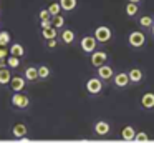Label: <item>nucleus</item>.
<instances>
[{"label":"nucleus","instance_id":"obj_19","mask_svg":"<svg viewBox=\"0 0 154 143\" xmlns=\"http://www.w3.org/2000/svg\"><path fill=\"white\" fill-rule=\"evenodd\" d=\"M10 53L14 57H22L23 55V47L20 45V43H14V45H12V48H10Z\"/></svg>","mask_w":154,"mask_h":143},{"label":"nucleus","instance_id":"obj_7","mask_svg":"<svg viewBox=\"0 0 154 143\" xmlns=\"http://www.w3.org/2000/svg\"><path fill=\"white\" fill-rule=\"evenodd\" d=\"M144 40H146L144 38V33H141V32H133L129 35V43L133 47H141L144 43Z\"/></svg>","mask_w":154,"mask_h":143},{"label":"nucleus","instance_id":"obj_8","mask_svg":"<svg viewBox=\"0 0 154 143\" xmlns=\"http://www.w3.org/2000/svg\"><path fill=\"white\" fill-rule=\"evenodd\" d=\"M98 75H100V78L108 80V78H111V76H113V68H111V67H108V65H101L100 68H98Z\"/></svg>","mask_w":154,"mask_h":143},{"label":"nucleus","instance_id":"obj_33","mask_svg":"<svg viewBox=\"0 0 154 143\" xmlns=\"http://www.w3.org/2000/svg\"><path fill=\"white\" fill-rule=\"evenodd\" d=\"M151 28H152V33H154V25H152V27H151Z\"/></svg>","mask_w":154,"mask_h":143},{"label":"nucleus","instance_id":"obj_14","mask_svg":"<svg viewBox=\"0 0 154 143\" xmlns=\"http://www.w3.org/2000/svg\"><path fill=\"white\" fill-rule=\"evenodd\" d=\"M128 82H129V76H128L126 73H118V75L114 76V83H116L118 86H126Z\"/></svg>","mask_w":154,"mask_h":143},{"label":"nucleus","instance_id":"obj_3","mask_svg":"<svg viewBox=\"0 0 154 143\" xmlns=\"http://www.w3.org/2000/svg\"><path fill=\"white\" fill-rule=\"evenodd\" d=\"M86 88H88V92H90V93H93V95H94V93H100L101 92L103 85H101L100 78H91V80H88Z\"/></svg>","mask_w":154,"mask_h":143},{"label":"nucleus","instance_id":"obj_28","mask_svg":"<svg viewBox=\"0 0 154 143\" xmlns=\"http://www.w3.org/2000/svg\"><path fill=\"white\" fill-rule=\"evenodd\" d=\"M139 23H141L143 27H152V25H154V23H152V18H151V17H143Z\"/></svg>","mask_w":154,"mask_h":143},{"label":"nucleus","instance_id":"obj_29","mask_svg":"<svg viewBox=\"0 0 154 143\" xmlns=\"http://www.w3.org/2000/svg\"><path fill=\"white\" fill-rule=\"evenodd\" d=\"M40 20H42V22H48V20H51L50 12H48V10H42V12H40Z\"/></svg>","mask_w":154,"mask_h":143},{"label":"nucleus","instance_id":"obj_13","mask_svg":"<svg viewBox=\"0 0 154 143\" xmlns=\"http://www.w3.org/2000/svg\"><path fill=\"white\" fill-rule=\"evenodd\" d=\"M42 35H43L47 40L57 38V28H55V27H47V28H42Z\"/></svg>","mask_w":154,"mask_h":143},{"label":"nucleus","instance_id":"obj_21","mask_svg":"<svg viewBox=\"0 0 154 143\" xmlns=\"http://www.w3.org/2000/svg\"><path fill=\"white\" fill-rule=\"evenodd\" d=\"M48 12H50V15L51 17H57V15H60V10H61V7H60V3H51L50 7H48Z\"/></svg>","mask_w":154,"mask_h":143},{"label":"nucleus","instance_id":"obj_18","mask_svg":"<svg viewBox=\"0 0 154 143\" xmlns=\"http://www.w3.org/2000/svg\"><path fill=\"white\" fill-rule=\"evenodd\" d=\"M128 76H129L131 82H141V78H143V72H141V70H137V68H133Z\"/></svg>","mask_w":154,"mask_h":143},{"label":"nucleus","instance_id":"obj_10","mask_svg":"<svg viewBox=\"0 0 154 143\" xmlns=\"http://www.w3.org/2000/svg\"><path fill=\"white\" fill-rule=\"evenodd\" d=\"M94 132H96L100 136H104L108 132H109V125H108L106 122H98L96 126H94Z\"/></svg>","mask_w":154,"mask_h":143},{"label":"nucleus","instance_id":"obj_31","mask_svg":"<svg viewBox=\"0 0 154 143\" xmlns=\"http://www.w3.org/2000/svg\"><path fill=\"white\" fill-rule=\"evenodd\" d=\"M48 47H50V48H55V47H57V40H55V38L48 40Z\"/></svg>","mask_w":154,"mask_h":143},{"label":"nucleus","instance_id":"obj_4","mask_svg":"<svg viewBox=\"0 0 154 143\" xmlns=\"http://www.w3.org/2000/svg\"><path fill=\"white\" fill-rule=\"evenodd\" d=\"M106 58H108V57H106V53H104V52H94L93 55H91V63L100 68L101 65H104Z\"/></svg>","mask_w":154,"mask_h":143},{"label":"nucleus","instance_id":"obj_5","mask_svg":"<svg viewBox=\"0 0 154 143\" xmlns=\"http://www.w3.org/2000/svg\"><path fill=\"white\" fill-rule=\"evenodd\" d=\"M10 86H12V90H14V92L20 93L22 90H23V86H25V78H22V76H12Z\"/></svg>","mask_w":154,"mask_h":143},{"label":"nucleus","instance_id":"obj_20","mask_svg":"<svg viewBox=\"0 0 154 143\" xmlns=\"http://www.w3.org/2000/svg\"><path fill=\"white\" fill-rule=\"evenodd\" d=\"M61 38H63L65 43H71L75 40V33L71 32V30H63V32H61Z\"/></svg>","mask_w":154,"mask_h":143},{"label":"nucleus","instance_id":"obj_15","mask_svg":"<svg viewBox=\"0 0 154 143\" xmlns=\"http://www.w3.org/2000/svg\"><path fill=\"white\" fill-rule=\"evenodd\" d=\"M60 7L63 10H66V12H70V10H73L75 7H76V0H60Z\"/></svg>","mask_w":154,"mask_h":143},{"label":"nucleus","instance_id":"obj_32","mask_svg":"<svg viewBox=\"0 0 154 143\" xmlns=\"http://www.w3.org/2000/svg\"><path fill=\"white\" fill-rule=\"evenodd\" d=\"M129 3H134V5H137V3H141V0H129Z\"/></svg>","mask_w":154,"mask_h":143},{"label":"nucleus","instance_id":"obj_24","mask_svg":"<svg viewBox=\"0 0 154 143\" xmlns=\"http://www.w3.org/2000/svg\"><path fill=\"white\" fill-rule=\"evenodd\" d=\"M10 42V33L8 32H0V47H5Z\"/></svg>","mask_w":154,"mask_h":143},{"label":"nucleus","instance_id":"obj_22","mask_svg":"<svg viewBox=\"0 0 154 143\" xmlns=\"http://www.w3.org/2000/svg\"><path fill=\"white\" fill-rule=\"evenodd\" d=\"M63 23H65V20H63V17H61V15L51 17V25H53L55 28H61V27H63Z\"/></svg>","mask_w":154,"mask_h":143},{"label":"nucleus","instance_id":"obj_16","mask_svg":"<svg viewBox=\"0 0 154 143\" xmlns=\"http://www.w3.org/2000/svg\"><path fill=\"white\" fill-rule=\"evenodd\" d=\"M10 80H12L10 72H8L7 68H0V83L5 85V83H10Z\"/></svg>","mask_w":154,"mask_h":143},{"label":"nucleus","instance_id":"obj_6","mask_svg":"<svg viewBox=\"0 0 154 143\" xmlns=\"http://www.w3.org/2000/svg\"><path fill=\"white\" fill-rule=\"evenodd\" d=\"M94 47H96V38H94V37H85V38L81 40V48H83L85 52H93Z\"/></svg>","mask_w":154,"mask_h":143},{"label":"nucleus","instance_id":"obj_23","mask_svg":"<svg viewBox=\"0 0 154 143\" xmlns=\"http://www.w3.org/2000/svg\"><path fill=\"white\" fill-rule=\"evenodd\" d=\"M7 65H8V67H12V68H17V67L20 65V60H18V57L10 55V57L7 58Z\"/></svg>","mask_w":154,"mask_h":143},{"label":"nucleus","instance_id":"obj_1","mask_svg":"<svg viewBox=\"0 0 154 143\" xmlns=\"http://www.w3.org/2000/svg\"><path fill=\"white\" fill-rule=\"evenodd\" d=\"M28 103H30V100H28V96H25L23 93H15V95L12 96V105L17 106V108H27Z\"/></svg>","mask_w":154,"mask_h":143},{"label":"nucleus","instance_id":"obj_9","mask_svg":"<svg viewBox=\"0 0 154 143\" xmlns=\"http://www.w3.org/2000/svg\"><path fill=\"white\" fill-rule=\"evenodd\" d=\"M25 135H27V126L23 123H17L14 126V136L15 138H23Z\"/></svg>","mask_w":154,"mask_h":143},{"label":"nucleus","instance_id":"obj_11","mask_svg":"<svg viewBox=\"0 0 154 143\" xmlns=\"http://www.w3.org/2000/svg\"><path fill=\"white\" fill-rule=\"evenodd\" d=\"M121 136H123L126 141H131V140H134V136H136V132H134L133 126H124L123 132H121Z\"/></svg>","mask_w":154,"mask_h":143},{"label":"nucleus","instance_id":"obj_17","mask_svg":"<svg viewBox=\"0 0 154 143\" xmlns=\"http://www.w3.org/2000/svg\"><path fill=\"white\" fill-rule=\"evenodd\" d=\"M25 76H27V80H37L38 78V68H35V67H28L27 70H25Z\"/></svg>","mask_w":154,"mask_h":143},{"label":"nucleus","instance_id":"obj_25","mask_svg":"<svg viewBox=\"0 0 154 143\" xmlns=\"http://www.w3.org/2000/svg\"><path fill=\"white\" fill-rule=\"evenodd\" d=\"M50 75V68L45 65H42L40 68H38V78H47V76Z\"/></svg>","mask_w":154,"mask_h":143},{"label":"nucleus","instance_id":"obj_27","mask_svg":"<svg viewBox=\"0 0 154 143\" xmlns=\"http://www.w3.org/2000/svg\"><path fill=\"white\" fill-rule=\"evenodd\" d=\"M134 140H136L137 143H144V141H147V140H149V136H147L144 132H139V133H136V136H134Z\"/></svg>","mask_w":154,"mask_h":143},{"label":"nucleus","instance_id":"obj_2","mask_svg":"<svg viewBox=\"0 0 154 143\" xmlns=\"http://www.w3.org/2000/svg\"><path fill=\"white\" fill-rule=\"evenodd\" d=\"M94 38L96 42H108L111 38V30L108 27H98L94 32Z\"/></svg>","mask_w":154,"mask_h":143},{"label":"nucleus","instance_id":"obj_12","mask_svg":"<svg viewBox=\"0 0 154 143\" xmlns=\"http://www.w3.org/2000/svg\"><path fill=\"white\" fill-rule=\"evenodd\" d=\"M141 103H143L144 108H152L154 106V93H146L143 96V100H141Z\"/></svg>","mask_w":154,"mask_h":143},{"label":"nucleus","instance_id":"obj_26","mask_svg":"<svg viewBox=\"0 0 154 143\" xmlns=\"http://www.w3.org/2000/svg\"><path fill=\"white\" fill-rule=\"evenodd\" d=\"M136 12H137V5H134V3H128V5H126V13L129 17L136 15Z\"/></svg>","mask_w":154,"mask_h":143},{"label":"nucleus","instance_id":"obj_30","mask_svg":"<svg viewBox=\"0 0 154 143\" xmlns=\"http://www.w3.org/2000/svg\"><path fill=\"white\" fill-rule=\"evenodd\" d=\"M7 55H8V50H5L4 47H0V60L7 58Z\"/></svg>","mask_w":154,"mask_h":143}]
</instances>
